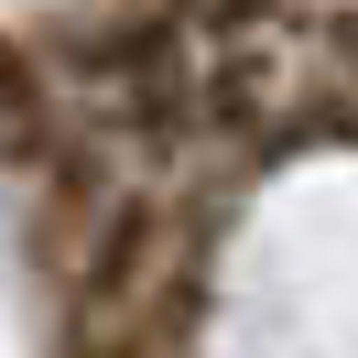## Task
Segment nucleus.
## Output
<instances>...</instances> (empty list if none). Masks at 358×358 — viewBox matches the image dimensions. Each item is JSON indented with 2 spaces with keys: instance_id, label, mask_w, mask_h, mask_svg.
I'll list each match as a JSON object with an SVG mask.
<instances>
[{
  "instance_id": "nucleus-2",
  "label": "nucleus",
  "mask_w": 358,
  "mask_h": 358,
  "mask_svg": "<svg viewBox=\"0 0 358 358\" xmlns=\"http://www.w3.org/2000/svg\"><path fill=\"white\" fill-rule=\"evenodd\" d=\"M271 0H174V22H206V33H250Z\"/></svg>"
},
{
  "instance_id": "nucleus-3",
  "label": "nucleus",
  "mask_w": 358,
  "mask_h": 358,
  "mask_svg": "<svg viewBox=\"0 0 358 358\" xmlns=\"http://www.w3.org/2000/svg\"><path fill=\"white\" fill-rule=\"evenodd\" d=\"M336 66H348V87H358V11H336Z\"/></svg>"
},
{
  "instance_id": "nucleus-1",
  "label": "nucleus",
  "mask_w": 358,
  "mask_h": 358,
  "mask_svg": "<svg viewBox=\"0 0 358 358\" xmlns=\"http://www.w3.org/2000/svg\"><path fill=\"white\" fill-rule=\"evenodd\" d=\"M0 163H22V174H55L66 163V109H55L44 66L22 44H0Z\"/></svg>"
}]
</instances>
